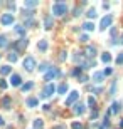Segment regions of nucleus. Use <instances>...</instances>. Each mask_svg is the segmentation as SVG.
<instances>
[{
    "mask_svg": "<svg viewBox=\"0 0 123 129\" xmlns=\"http://www.w3.org/2000/svg\"><path fill=\"white\" fill-rule=\"evenodd\" d=\"M73 129H81V124H79V122H74V124H73Z\"/></svg>",
    "mask_w": 123,
    "mask_h": 129,
    "instance_id": "cd10ccee",
    "label": "nucleus"
},
{
    "mask_svg": "<svg viewBox=\"0 0 123 129\" xmlns=\"http://www.w3.org/2000/svg\"><path fill=\"white\" fill-rule=\"evenodd\" d=\"M9 59L12 60V62H15V60H17V55H15V54H10V55H9Z\"/></svg>",
    "mask_w": 123,
    "mask_h": 129,
    "instance_id": "393cba45",
    "label": "nucleus"
},
{
    "mask_svg": "<svg viewBox=\"0 0 123 129\" xmlns=\"http://www.w3.org/2000/svg\"><path fill=\"white\" fill-rule=\"evenodd\" d=\"M110 111H111V112H113V114H116V112H118V111H120V104H116V102H115L113 106H111V109H110Z\"/></svg>",
    "mask_w": 123,
    "mask_h": 129,
    "instance_id": "f3484780",
    "label": "nucleus"
},
{
    "mask_svg": "<svg viewBox=\"0 0 123 129\" xmlns=\"http://www.w3.org/2000/svg\"><path fill=\"white\" fill-rule=\"evenodd\" d=\"M25 5H27V7H36V5H37V2H27Z\"/></svg>",
    "mask_w": 123,
    "mask_h": 129,
    "instance_id": "bb28decb",
    "label": "nucleus"
},
{
    "mask_svg": "<svg viewBox=\"0 0 123 129\" xmlns=\"http://www.w3.org/2000/svg\"><path fill=\"white\" fill-rule=\"evenodd\" d=\"M83 111H84V106L83 104H76V109H74L76 114H83Z\"/></svg>",
    "mask_w": 123,
    "mask_h": 129,
    "instance_id": "f8f14e48",
    "label": "nucleus"
},
{
    "mask_svg": "<svg viewBox=\"0 0 123 129\" xmlns=\"http://www.w3.org/2000/svg\"><path fill=\"white\" fill-rule=\"evenodd\" d=\"M88 102H89V106H95V99H93V97H89V99H88Z\"/></svg>",
    "mask_w": 123,
    "mask_h": 129,
    "instance_id": "7c9ffc66",
    "label": "nucleus"
},
{
    "mask_svg": "<svg viewBox=\"0 0 123 129\" xmlns=\"http://www.w3.org/2000/svg\"><path fill=\"white\" fill-rule=\"evenodd\" d=\"M3 124H5V122H3V119L0 117V126H3Z\"/></svg>",
    "mask_w": 123,
    "mask_h": 129,
    "instance_id": "72a5a7b5",
    "label": "nucleus"
},
{
    "mask_svg": "<svg viewBox=\"0 0 123 129\" xmlns=\"http://www.w3.org/2000/svg\"><path fill=\"white\" fill-rule=\"evenodd\" d=\"M10 71H12V69H10L9 65H3V67L0 69V74H2V75H5V74H10Z\"/></svg>",
    "mask_w": 123,
    "mask_h": 129,
    "instance_id": "ddd939ff",
    "label": "nucleus"
},
{
    "mask_svg": "<svg viewBox=\"0 0 123 129\" xmlns=\"http://www.w3.org/2000/svg\"><path fill=\"white\" fill-rule=\"evenodd\" d=\"M44 25H46V29H51V27H52V18L46 17V18H44Z\"/></svg>",
    "mask_w": 123,
    "mask_h": 129,
    "instance_id": "9b49d317",
    "label": "nucleus"
},
{
    "mask_svg": "<svg viewBox=\"0 0 123 129\" xmlns=\"http://www.w3.org/2000/svg\"><path fill=\"white\" fill-rule=\"evenodd\" d=\"M103 77H104L103 72H96L95 75H93V81H95V82H103Z\"/></svg>",
    "mask_w": 123,
    "mask_h": 129,
    "instance_id": "6e6552de",
    "label": "nucleus"
},
{
    "mask_svg": "<svg viewBox=\"0 0 123 129\" xmlns=\"http://www.w3.org/2000/svg\"><path fill=\"white\" fill-rule=\"evenodd\" d=\"M66 12H67L66 3H62V2H61V3H54V7H52V14H54V15H64Z\"/></svg>",
    "mask_w": 123,
    "mask_h": 129,
    "instance_id": "f257e3e1",
    "label": "nucleus"
},
{
    "mask_svg": "<svg viewBox=\"0 0 123 129\" xmlns=\"http://www.w3.org/2000/svg\"><path fill=\"white\" fill-rule=\"evenodd\" d=\"M52 92H54V86H52V84H47L46 89H44V92H42V97H49V96H52Z\"/></svg>",
    "mask_w": 123,
    "mask_h": 129,
    "instance_id": "39448f33",
    "label": "nucleus"
},
{
    "mask_svg": "<svg viewBox=\"0 0 123 129\" xmlns=\"http://www.w3.org/2000/svg\"><path fill=\"white\" fill-rule=\"evenodd\" d=\"M83 27H84V30H93V29H95V25H93L91 22H86V24L83 25Z\"/></svg>",
    "mask_w": 123,
    "mask_h": 129,
    "instance_id": "a211bd4d",
    "label": "nucleus"
},
{
    "mask_svg": "<svg viewBox=\"0 0 123 129\" xmlns=\"http://www.w3.org/2000/svg\"><path fill=\"white\" fill-rule=\"evenodd\" d=\"M0 87H2V89H5V87H7V84L3 82V81H0Z\"/></svg>",
    "mask_w": 123,
    "mask_h": 129,
    "instance_id": "2f4dec72",
    "label": "nucleus"
},
{
    "mask_svg": "<svg viewBox=\"0 0 123 129\" xmlns=\"http://www.w3.org/2000/svg\"><path fill=\"white\" fill-rule=\"evenodd\" d=\"M88 17H89V18H95L96 17V10L95 9H89V10H88Z\"/></svg>",
    "mask_w": 123,
    "mask_h": 129,
    "instance_id": "aec40b11",
    "label": "nucleus"
},
{
    "mask_svg": "<svg viewBox=\"0 0 123 129\" xmlns=\"http://www.w3.org/2000/svg\"><path fill=\"white\" fill-rule=\"evenodd\" d=\"M37 49L39 50H46V49H47V42H46V40H41L37 44Z\"/></svg>",
    "mask_w": 123,
    "mask_h": 129,
    "instance_id": "9d476101",
    "label": "nucleus"
},
{
    "mask_svg": "<svg viewBox=\"0 0 123 129\" xmlns=\"http://www.w3.org/2000/svg\"><path fill=\"white\" fill-rule=\"evenodd\" d=\"M111 20H113V17H111V15H106V17H103V18H101V22H100V30H104V29L111 24Z\"/></svg>",
    "mask_w": 123,
    "mask_h": 129,
    "instance_id": "f03ea898",
    "label": "nucleus"
},
{
    "mask_svg": "<svg viewBox=\"0 0 123 129\" xmlns=\"http://www.w3.org/2000/svg\"><path fill=\"white\" fill-rule=\"evenodd\" d=\"M57 91H59V94H64V92L67 91V84H61V86H59V89H57Z\"/></svg>",
    "mask_w": 123,
    "mask_h": 129,
    "instance_id": "dca6fc26",
    "label": "nucleus"
},
{
    "mask_svg": "<svg viewBox=\"0 0 123 129\" xmlns=\"http://www.w3.org/2000/svg\"><path fill=\"white\" fill-rule=\"evenodd\" d=\"M88 55H89V57L95 55V47H88Z\"/></svg>",
    "mask_w": 123,
    "mask_h": 129,
    "instance_id": "412c9836",
    "label": "nucleus"
},
{
    "mask_svg": "<svg viewBox=\"0 0 123 129\" xmlns=\"http://www.w3.org/2000/svg\"><path fill=\"white\" fill-rule=\"evenodd\" d=\"M5 44H7V42H5V37H0V47H3Z\"/></svg>",
    "mask_w": 123,
    "mask_h": 129,
    "instance_id": "a878e982",
    "label": "nucleus"
},
{
    "mask_svg": "<svg viewBox=\"0 0 123 129\" xmlns=\"http://www.w3.org/2000/svg\"><path fill=\"white\" fill-rule=\"evenodd\" d=\"M30 87H32V82H27L25 86H24V87H22V89H24V91H29Z\"/></svg>",
    "mask_w": 123,
    "mask_h": 129,
    "instance_id": "b1692460",
    "label": "nucleus"
},
{
    "mask_svg": "<svg viewBox=\"0 0 123 129\" xmlns=\"http://www.w3.org/2000/svg\"><path fill=\"white\" fill-rule=\"evenodd\" d=\"M110 74H111V69H110V67H108V69H106V71H104V75H110Z\"/></svg>",
    "mask_w": 123,
    "mask_h": 129,
    "instance_id": "473e14b6",
    "label": "nucleus"
},
{
    "mask_svg": "<svg viewBox=\"0 0 123 129\" xmlns=\"http://www.w3.org/2000/svg\"><path fill=\"white\" fill-rule=\"evenodd\" d=\"M27 106H30V107L37 106V99H34V97H29V99H27Z\"/></svg>",
    "mask_w": 123,
    "mask_h": 129,
    "instance_id": "4468645a",
    "label": "nucleus"
},
{
    "mask_svg": "<svg viewBox=\"0 0 123 129\" xmlns=\"http://www.w3.org/2000/svg\"><path fill=\"white\" fill-rule=\"evenodd\" d=\"M76 99H78V92H71V96H69V97H67V101H66V104L67 106H69V104H73V102L76 101Z\"/></svg>",
    "mask_w": 123,
    "mask_h": 129,
    "instance_id": "0eeeda50",
    "label": "nucleus"
},
{
    "mask_svg": "<svg viewBox=\"0 0 123 129\" xmlns=\"http://www.w3.org/2000/svg\"><path fill=\"white\" fill-rule=\"evenodd\" d=\"M0 22H2L3 25H9V24H12V22H14V17H12V14H5V15H2Z\"/></svg>",
    "mask_w": 123,
    "mask_h": 129,
    "instance_id": "20e7f679",
    "label": "nucleus"
},
{
    "mask_svg": "<svg viewBox=\"0 0 123 129\" xmlns=\"http://www.w3.org/2000/svg\"><path fill=\"white\" fill-rule=\"evenodd\" d=\"M116 64L120 65V64H123V54H120L118 55V59H116Z\"/></svg>",
    "mask_w": 123,
    "mask_h": 129,
    "instance_id": "5701e85b",
    "label": "nucleus"
},
{
    "mask_svg": "<svg viewBox=\"0 0 123 129\" xmlns=\"http://www.w3.org/2000/svg\"><path fill=\"white\" fill-rule=\"evenodd\" d=\"M10 82H12V86H20V82H22V79H20V75H17V74H14V75L10 77Z\"/></svg>",
    "mask_w": 123,
    "mask_h": 129,
    "instance_id": "423d86ee",
    "label": "nucleus"
},
{
    "mask_svg": "<svg viewBox=\"0 0 123 129\" xmlns=\"http://www.w3.org/2000/svg\"><path fill=\"white\" fill-rule=\"evenodd\" d=\"M100 129H104V128H100Z\"/></svg>",
    "mask_w": 123,
    "mask_h": 129,
    "instance_id": "f704fd0d",
    "label": "nucleus"
},
{
    "mask_svg": "<svg viewBox=\"0 0 123 129\" xmlns=\"http://www.w3.org/2000/svg\"><path fill=\"white\" fill-rule=\"evenodd\" d=\"M86 40H89V37L88 35H81V42H86Z\"/></svg>",
    "mask_w": 123,
    "mask_h": 129,
    "instance_id": "c756f323",
    "label": "nucleus"
},
{
    "mask_svg": "<svg viewBox=\"0 0 123 129\" xmlns=\"http://www.w3.org/2000/svg\"><path fill=\"white\" fill-rule=\"evenodd\" d=\"M47 69H49L47 64H42V65H41V71H47Z\"/></svg>",
    "mask_w": 123,
    "mask_h": 129,
    "instance_id": "c85d7f7f",
    "label": "nucleus"
},
{
    "mask_svg": "<svg viewBox=\"0 0 123 129\" xmlns=\"http://www.w3.org/2000/svg\"><path fill=\"white\" fill-rule=\"evenodd\" d=\"M101 60H103V62H110V60H111V55L108 54V52H104V54L101 55Z\"/></svg>",
    "mask_w": 123,
    "mask_h": 129,
    "instance_id": "2eb2a0df",
    "label": "nucleus"
},
{
    "mask_svg": "<svg viewBox=\"0 0 123 129\" xmlns=\"http://www.w3.org/2000/svg\"><path fill=\"white\" fill-rule=\"evenodd\" d=\"M2 104H3V107H5V109H9V106H10V97H5V99L2 101Z\"/></svg>",
    "mask_w": 123,
    "mask_h": 129,
    "instance_id": "6ab92c4d",
    "label": "nucleus"
},
{
    "mask_svg": "<svg viewBox=\"0 0 123 129\" xmlns=\"http://www.w3.org/2000/svg\"><path fill=\"white\" fill-rule=\"evenodd\" d=\"M57 74H59V71H57V69H52V71H49V72H47V75H46V81L52 79L54 75H57Z\"/></svg>",
    "mask_w": 123,
    "mask_h": 129,
    "instance_id": "1a4fd4ad",
    "label": "nucleus"
},
{
    "mask_svg": "<svg viewBox=\"0 0 123 129\" xmlns=\"http://www.w3.org/2000/svg\"><path fill=\"white\" fill-rule=\"evenodd\" d=\"M24 67H25L27 71H32V69L36 67V60H34L32 57H25V59H24Z\"/></svg>",
    "mask_w": 123,
    "mask_h": 129,
    "instance_id": "7ed1b4c3",
    "label": "nucleus"
},
{
    "mask_svg": "<svg viewBox=\"0 0 123 129\" xmlns=\"http://www.w3.org/2000/svg\"><path fill=\"white\" fill-rule=\"evenodd\" d=\"M34 126H36V129H37V128H42V121H41V119H37L36 122H34Z\"/></svg>",
    "mask_w": 123,
    "mask_h": 129,
    "instance_id": "4be33fe9",
    "label": "nucleus"
}]
</instances>
